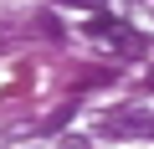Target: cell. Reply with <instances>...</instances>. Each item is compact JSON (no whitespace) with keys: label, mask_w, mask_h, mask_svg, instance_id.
<instances>
[{"label":"cell","mask_w":154,"mask_h":149,"mask_svg":"<svg viewBox=\"0 0 154 149\" xmlns=\"http://www.w3.org/2000/svg\"><path fill=\"white\" fill-rule=\"evenodd\" d=\"M149 88H154V67H149Z\"/></svg>","instance_id":"5b68a950"},{"label":"cell","mask_w":154,"mask_h":149,"mask_svg":"<svg viewBox=\"0 0 154 149\" xmlns=\"http://www.w3.org/2000/svg\"><path fill=\"white\" fill-rule=\"evenodd\" d=\"M62 149H88V139H67V144H62Z\"/></svg>","instance_id":"3957f363"},{"label":"cell","mask_w":154,"mask_h":149,"mask_svg":"<svg viewBox=\"0 0 154 149\" xmlns=\"http://www.w3.org/2000/svg\"><path fill=\"white\" fill-rule=\"evenodd\" d=\"M98 134H108V139H134V134H154V118H149V113H139V108H118V113H108V118L98 123Z\"/></svg>","instance_id":"7a4b0ae2"},{"label":"cell","mask_w":154,"mask_h":149,"mask_svg":"<svg viewBox=\"0 0 154 149\" xmlns=\"http://www.w3.org/2000/svg\"><path fill=\"white\" fill-rule=\"evenodd\" d=\"M88 36H98V41H113L123 57H139V51H144V36H139L134 26L113 21V16H93V21H88Z\"/></svg>","instance_id":"6da1fadb"},{"label":"cell","mask_w":154,"mask_h":149,"mask_svg":"<svg viewBox=\"0 0 154 149\" xmlns=\"http://www.w3.org/2000/svg\"><path fill=\"white\" fill-rule=\"evenodd\" d=\"M77 5H98V0H77Z\"/></svg>","instance_id":"277c9868"}]
</instances>
